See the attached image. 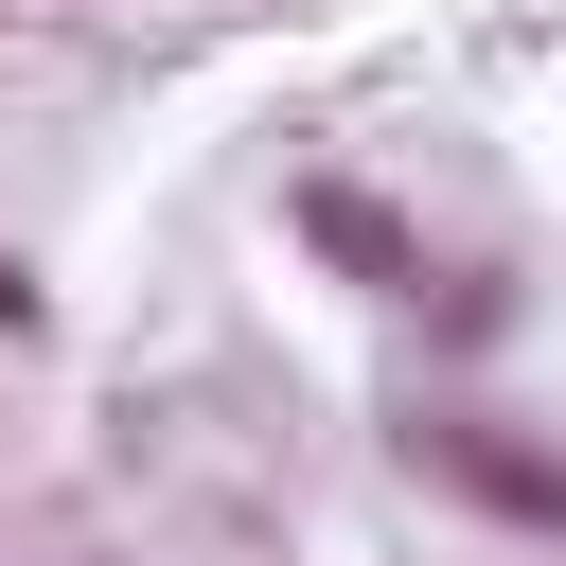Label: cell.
Instances as JSON below:
<instances>
[{
  "label": "cell",
  "instance_id": "4",
  "mask_svg": "<svg viewBox=\"0 0 566 566\" xmlns=\"http://www.w3.org/2000/svg\"><path fill=\"white\" fill-rule=\"evenodd\" d=\"M0 354H53V283H35V248H0Z\"/></svg>",
  "mask_w": 566,
  "mask_h": 566
},
{
  "label": "cell",
  "instance_id": "2",
  "mask_svg": "<svg viewBox=\"0 0 566 566\" xmlns=\"http://www.w3.org/2000/svg\"><path fill=\"white\" fill-rule=\"evenodd\" d=\"M283 248H301L318 283H354V301H424V265H442V248H424V212H407V195H371L354 159H301V177H283Z\"/></svg>",
  "mask_w": 566,
  "mask_h": 566
},
{
  "label": "cell",
  "instance_id": "1",
  "mask_svg": "<svg viewBox=\"0 0 566 566\" xmlns=\"http://www.w3.org/2000/svg\"><path fill=\"white\" fill-rule=\"evenodd\" d=\"M389 460H407L442 513H478V531H513V548H566V442H548V424H513L495 389H407Z\"/></svg>",
  "mask_w": 566,
  "mask_h": 566
},
{
  "label": "cell",
  "instance_id": "3",
  "mask_svg": "<svg viewBox=\"0 0 566 566\" xmlns=\"http://www.w3.org/2000/svg\"><path fill=\"white\" fill-rule=\"evenodd\" d=\"M407 318H424L442 354H495V336H513V265H495V248H460V265H424V301H407Z\"/></svg>",
  "mask_w": 566,
  "mask_h": 566
}]
</instances>
